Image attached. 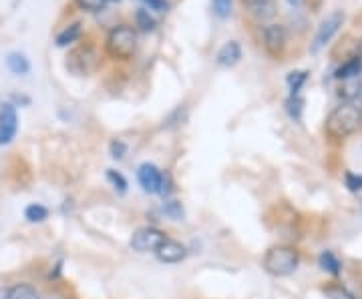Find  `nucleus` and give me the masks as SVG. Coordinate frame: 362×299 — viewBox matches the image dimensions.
I'll return each instance as SVG.
<instances>
[{
    "instance_id": "obj_1",
    "label": "nucleus",
    "mask_w": 362,
    "mask_h": 299,
    "mask_svg": "<svg viewBox=\"0 0 362 299\" xmlns=\"http://www.w3.org/2000/svg\"><path fill=\"white\" fill-rule=\"evenodd\" d=\"M362 113L356 103H342L326 118V133L332 139H346L361 129Z\"/></svg>"
},
{
    "instance_id": "obj_2",
    "label": "nucleus",
    "mask_w": 362,
    "mask_h": 299,
    "mask_svg": "<svg viewBox=\"0 0 362 299\" xmlns=\"http://www.w3.org/2000/svg\"><path fill=\"white\" fill-rule=\"evenodd\" d=\"M137 28L131 25H115L107 39H105V52L113 61H131L137 52Z\"/></svg>"
},
{
    "instance_id": "obj_3",
    "label": "nucleus",
    "mask_w": 362,
    "mask_h": 299,
    "mask_svg": "<svg viewBox=\"0 0 362 299\" xmlns=\"http://www.w3.org/2000/svg\"><path fill=\"white\" fill-rule=\"evenodd\" d=\"M300 253L292 245H274L264 255V269L272 277H288L298 269Z\"/></svg>"
},
{
    "instance_id": "obj_4",
    "label": "nucleus",
    "mask_w": 362,
    "mask_h": 299,
    "mask_svg": "<svg viewBox=\"0 0 362 299\" xmlns=\"http://www.w3.org/2000/svg\"><path fill=\"white\" fill-rule=\"evenodd\" d=\"M344 13L342 11H334V13H330L326 18H324L320 26H318V30H316V35H314V39L310 42V52L312 54H316V52H320L330 42V40L334 39L338 35V30H340V26L344 25Z\"/></svg>"
},
{
    "instance_id": "obj_5",
    "label": "nucleus",
    "mask_w": 362,
    "mask_h": 299,
    "mask_svg": "<svg viewBox=\"0 0 362 299\" xmlns=\"http://www.w3.org/2000/svg\"><path fill=\"white\" fill-rule=\"evenodd\" d=\"M262 44L264 51L272 59H282L288 49V28L284 25H268L262 30Z\"/></svg>"
},
{
    "instance_id": "obj_6",
    "label": "nucleus",
    "mask_w": 362,
    "mask_h": 299,
    "mask_svg": "<svg viewBox=\"0 0 362 299\" xmlns=\"http://www.w3.org/2000/svg\"><path fill=\"white\" fill-rule=\"evenodd\" d=\"M99 65L97 52L93 51L90 47H78L75 51L66 56V68L77 75V77H87L90 75Z\"/></svg>"
},
{
    "instance_id": "obj_7",
    "label": "nucleus",
    "mask_w": 362,
    "mask_h": 299,
    "mask_svg": "<svg viewBox=\"0 0 362 299\" xmlns=\"http://www.w3.org/2000/svg\"><path fill=\"white\" fill-rule=\"evenodd\" d=\"M165 239H168V235L163 233L161 229H157V227H139L135 233L131 235L129 245L137 253H149V251L156 253V249Z\"/></svg>"
},
{
    "instance_id": "obj_8",
    "label": "nucleus",
    "mask_w": 362,
    "mask_h": 299,
    "mask_svg": "<svg viewBox=\"0 0 362 299\" xmlns=\"http://www.w3.org/2000/svg\"><path fill=\"white\" fill-rule=\"evenodd\" d=\"M18 133V115L13 103L0 104V145H11Z\"/></svg>"
},
{
    "instance_id": "obj_9",
    "label": "nucleus",
    "mask_w": 362,
    "mask_h": 299,
    "mask_svg": "<svg viewBox=\"0 0 362 299\" xmlns=\"http://www.w3.org/2000/svg\"><path fill=\"white\" fill-rule=\"evenodd\" d=\"M163 177H165V173L153 163H143L137 167V181L145 193H159Z\"/></svg>"
},
{
    "instance_id": "obj_10",
    "label": "nucleus",
    "mask_w": 362,
    "mask_h": 299,
    "mask_svg": "<svg viewBox=\"0 0 362 299\" xmlns=\"http://www.w3.org/2000/svg\"><path fill=\"white\" fill-rule=\"evenodd\" d=\"M246 13L256 23H268L278 14V2L276 0H242Z\"/></svg>"
},
{
    "instance_id": "obj_11",
    "label": "nucleus",
    "mask_w": 362,
    "mask_h": 299,
    "mask_svg": "<svg viewBox=\"0 0 362 299\" xmlns=\"http://www.w3.org/2000/svg\"><path fill=\"white\" fill-rule=\"evenodd\" d=\"M157 260L163 261V263H180L187 257V248L175 241V239H165L159 248L156 249Z\"/></svg>"
},
{
    "instance_id": "obj_12",
    "label": "nucleus",
    "mask_w": 362,
    "mask_h": 299,
    "mask_svg": "<svg viewBox=\"0 0 362 299\" xmlns=\"http://www.w3.org/2000/svg\"><path fill=\"white\" fill-rule=\"evenodd\" d=\"M240 59H242V47L235 40H228L216 54V63L221 68H232L240 63Z\"/></svg>"
},
{
    "instance_id": "obj_13",
    "label": "nucleus",
    "mask_w": 362,
    "mask_h": 299,
    "mask_svg": "<svg viewBox=\"0 0 362 299\" xmlns=\"http://www.w3.org/2000/svg\"><path fill=\"white\" fill-rule=\"evenodd\" d=\"M362 75V56L361 54H352L346 59L342 65L334 71V77L342 83V80H350V78H361Z\"/></svg>"
},
{
    "instance_id": "obj_14",
    "label": "nucleus",
    "mask_w": 362,
    "mask_h": 299,
    "mask_svg": "<svg viewBox=\"0 0 362 299\" xmlns=\"http://www.w3.org/2000/svg\"><path fill=\"white\" fill-rule=\"evenodd\" d=\"M362 94V80L361 78H350V80H342L338 97L342 99V103H356Z\"/></svg>"
},
{
    "instance_id": "obj_15",
    "label": "nucleus",
    "mask_w": 362,
    "mask_h": 299,
    "mask_svg": "<svg viewBox=\"0 0 362 299\" xmlns=\"http://www.w3.org/2000/svg\"><path fill=\"white\" fill-rule=\"evenodd\" d=\"M318 265L322 267L326 274L334 275V277L340 275V271H342V261L338 260V255L334 251H322L320 257H318Z\"/></svg>"
},
{
    "instance_id": "obj_16",
    "label": "nucleus",
    "mask_w": 362,
    "mask_h": 299,
    "mask_svg": "<svg viewBox=\"0 0 362 299\" xmlns=\"http://www.w3.org/2000/svg\"><path fill=\"white\" fill-rule=\"evenodd\" d=\"M6 66L13 75H18V77H23L30 71V63L23 52H11L6 56Z\"/></svg>"
},
{
    "instance_id": "obj_17",
    "label": "nucleus",
    "mask_w": 362,
    "mask_h": 299,
    "mask_svg": "<svg viewBox=\"0 0 362 299\" xmlns=\"http://www.w3.org/2000/svg\"><path fill=\"white\" fill-rule=\"evenodd\" d=\"M81 35H83L81 23H73V25H69L57 35V47H69V44L77 42L81 39Z\"/></svg>"
},
{
    "instance_id": "obj_18",
    "label": "nucleus",
    "mask_w": 362,
    "mask_h": 299,
    "mask_svg": "<svg viewBox=\"0 0 362 299\" xmlns=\"http://www.w3.org/2000/svg\"><path fill=\"white\" fill-rule=\"evenodd\" d=\"M4 299H40L39 291L28 283H16L6 289Z\"/></svg>"
},
{
    "instance_id": "obj_19",
    "label": "nucleus",
    "mask_w": 362,
    "mask_h": 299,
    "mask_svg": "<svg viewBox=\"0 0 362 299\" xmlns=\"http://www.w3.org/2000/svg\"><path fill=\"white\" fill-rule=\"evenodd\" d=\"M286 113L294 123L302 121V113H304V99L300 94H290L286 101Z\"/></svg>"
},
{
    "instance_id": "obj_20",
    "label": "nucleus",
    "mask_w": 362,
    "mask_h": 299,
    "mask_svg": "<svg viewBox=\"0 0 362 299\" xmlns=\"http://www.w3.org/2000/svg\"><path fill=\"white\" fill-rule=\"evenodd\" d=\"M135 26L139 30H143V32H153L157 26V20L147 8H139V11H135Z\"/></svg>"
},
{
    "instance_id": "obj_21",
    "label": "nucleus",
    "mask_w": 362,
    "mask_h": 299,
    "mask_svg": "<svg viewBox=\"0 0 362 299\" xmlns=\"http://www.w3.org/2000/svg\"><path fill=\"white\" fill-rule=\"evenodd\" d=\"M306 80H308V71H292V73L288 75V78H286L288 89H290V94H300L302 87L306 85Z\"/></svg>"
},
{
    "instance_id": "obj_22",
    "label": "nucleus",
    "mask_w": 362,
    "mask_h": 299,
    "mask_svg": "<svg viewBox=\"0 0 362 299\" xmlns=\"http://www.w3.org/2000/svg\"><path fill=\"white\" fill-rule=\"evenodd\" d=\"M25 219L28 223H42L45 219H49V209L40 203H30L25 209Z\"/></svg>"
},
{
    "instance_id": "obj_23",
    "label": "nucleus",
    "mask_w": 362,
    "mask_h": 299,
    "mask_svg": "<svg viewBox=\"0 0 362 299\" xmlns=\"http://www.w3.org/2000/svg\"><path fill=\"white\" fill-rule=\"evenodd\" d=\"M113 2H119V0H75V4L85 13H101Z\"/></svg>"
},
{
    "instance_id": "obj_24",
    "label": "nucleus",
    "mask_w": 362,
    "mask_h": 299,
    "mask_svg": "<svg viewBox=\"0 0 362 299\" xmlns=\"http://www.w3.org/2000/svg\"><path fill=\"white\" fill-rule=\"evenodd\" d=\"M163 213L168 215L169 219H173V221H181V219L185 217L183 205H181L177 199H165V203H163Z\"/></svg>"
},
{
    "instance_id": "obj_25",
    "label": "nucleus",
    "mask_w": 362,
    "mask_h": 299,
    "mask_svg": "<svg viewBox=\"0 0 362 299\" xmlns=\"http://www.w3.org/2000/svg\"><path fill=\"white\" fill-rule=\"evenodd\" d=\"M107 181L113 185V189L115 191H119L121 195L123 193H127V187H129V183H127V179L119 173V171L115 169H107Z\"/></svg>"
},
{
    "instance_id": "obj_26",
    "label": "nucleus",
    "mask_w": 362,
    "mask_h": 299,
    "mask_svg": "<svg viewBox=\"0 0 362 299\" xmlns=\"http://www.w3.org/2000/svg\"><path fill=\"white\" fill-rule=\"evenodd\" d=\"M211 6H214V13H216V16L221 18V20H226V18H230V16H232V8H233L232 0H211Z\"/></svg>"
},
{
    "instance_id": "obj_27",
    "label": "nucleus",
    "mask_w": 362,
    "mask_h": 299,
    "mask_svg": "<svg viewBox=\"0 0 362 299\" xmlns=\"http://www.w3.org/2000/svg\"><path fill=\"white\" fill-rule=\"evenodd\" d=\"M344 185H346V189H349L350 193H361L362 175H358V173H352V171H346V173H344Z\"/></svg>"
},
{
    "instance_id": "obj_28",
    "label": "nucleus",
    "mask_w": 362,
    "mask_h": 299,
    "mask_svg": "<svg viewBox=\"0 0 362 299\" xmlns=\"http://www.w3.org/2000/svg\"><path fill=\"white\" fill-rule=\"evenodd\" d=\"M109 153H111V157H113L115 161H123L125 155H127V145L123 143L121 139H113L111 145H109Z\"/></svg>"
},
{
    "instance_id": "obj_29",
    "label": "nucleus",
    "mask_w": 362,
    "mask_h": 299,
    "mask_svg": "<svg viewBox=\"0 0 362 299\" xmlns=\"http://www.w3.org/2000/svg\"><path fill=\"white\" fill-rule=\"evenodd\" d=\"M324 293L328 295L330 299H354L352 295H350L346 289H342L340 286H330L324 289Z\"/></svg>"
},
{
    "instance_id": "obj_30",
    "label": "nucleus",
    "mask_w": 362,
    "mask_h": 299,
    "mask_svg": "<svg viewBox=\"0 0 362 299\" xmlns=\"http://www.w3.org/2000/svg\"><path fill=\"white\" fill-rule=\"evenodd\" d=\"M147 6H149V11H157V13H165L169 8L168 0H143Z\"/></svg>"
},
{
    "instance_id": "obj_31",
    "label": "nucleus",
    "mask_w": 362,
    "mask_h": 299,
    "mask_svg": "<svg viewBox=\"0 0 362 299\" xmlns=\"http://www.w3.org/2000/svg\"><path fill=\"white\" fill-rule=\"evenodd\" d=\"M286 2H288L290 6H302V4H304L306 0H286Z\"/></svg>"
},
{
    "instance_id": "obj_32",
    "label": "nucleus",
    "mask_w": 362,
    "mask_h": 299,
    "mask_svg": "<svg viewBox=\"0 0 362 299\" xmlns=\"http://www.w3.org/2000/svg\"><path fill=\"white\" fill-rule=\"evenodd\" d=\"M356 54H361L362 56V39H361V42H358V47H356Z\"/></svg>"
},
{
    "instance_id": "obj_33",
    "label": "nucleus",
    "mask_w": 362,
    "mask_h": 299,
    "mask_svg": "<svg viewBox=\"0 0 362 299\" xmlns=\"http://www.w3.org/2000/svg\"><path fill=\"white\" fill-rule=\"evenodd\" d=\"M45 299H66V298H63V295H57V293H54V295H49V298H45Z\"/></svg>"
},
{
    "instance_id": "obj_34",
    "label": "nucleus",
    "mask_w": 362,
    "mask_h": 299,
    "mask_svg": "<svg viewBox=\"0 0 362 299\" xmlns=\"http://www.w3.org/2000/svg\"><path fill=\"white\" fill-rule=\"evenodd\" d=\"M356 104H358V109H361V113H362V94H361V99L356 101Z\"/></svg>"
}]
</instances>
